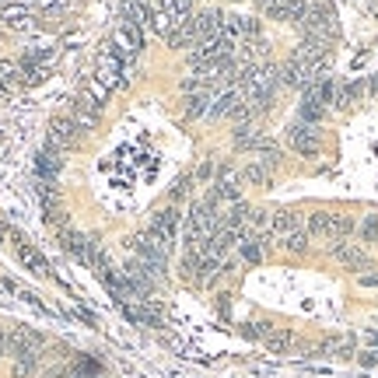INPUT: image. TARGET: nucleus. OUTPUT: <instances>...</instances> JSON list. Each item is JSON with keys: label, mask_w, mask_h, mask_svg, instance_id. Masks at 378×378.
<instances>
[{"label": "nucleus", "mask_w": 378, "mask_h": 378, "mask_svg": "<svg viewBox=\"0 0 378 378\" xmlns=\"http://www.w3.org/2000/svg\"><path fill=\"white\" fill-rule=\"evenodd\" d=\"M312 238H329V242H343V235L354 231V221L340 214H308V228H305Z\"/></svg>", "instance_id": "1"}, {"label": "nucleus", "mask_w": 378, "mask_h": 378, "mask_svg": "<svg viewBox=\"0 0 378 378\" xmlns=\"http://www.w3.org/2000/svg\"><path fill=\"white\" fill-rule=\"evenodd\" d=\"M287 144L298 151V155H305V158H316L319 155V126H312V123H291L287 126Z\"/></svg>", "instance_id": "2"}, {"label": "nucleus", "mask_w": 378, "mask_h": 378, "mask_svg": "<svg viewBox=\"0 0 378 378\" xmlns=\"http://www.w3.org/2000/svg\"><path fill=\"white\" fill-rule=\"evenodd\" d=\"M267 18H277V21H291V25H301L305 14H308V4L305 0H267Z\"/></svg>", "instance_id": "3"}, {"label": "nucleus", "mask_w": 378, "mask_h": 378, "mask_svg": "<svg viewBox=\"0 0 378 378\" xmlns=\"http://www.w3.org/2000/svg\"><path fill=\"white\" fill-rule=\"evenodd\" d=\"M329 252H333V260H336L340 267H347V270H354V273H357V270H368V267H372L368 252H365V249H357L354 242H336Z\"/></svg>", "instance_id": "4"}, {"label": "nucleus", "mask_w": 378, "mask_h": 378, "mask_svg": "<svg viewBox=\"0 0 378 378\" xmlns=\"http://www.w3.org/2000/svg\"><path fill=\"white\" fill-rule=\"evenodd\" d=\"M99 116H102V106H99L91 95H81V99H74V112H70V119L77 123V130H81V133L95 130V126H99Z\"/></svg>", "instance_id": "5"}, {"label": "nucleus", "mask_w": 378, "mask_h": 378, "mask_svg": "<svg viewBox=\"0 0 378 378\" xmlns=\"http://www.w3.org/2000/svg\"><path fill=\"white\" fill-rule=\"evenodd\" d=\"M77 133H81V130H77V123H74L70 116H56L53 123H50V140H46V144H53L56 151H67V148L77 140Z\"/></svg>", "instance_id": "6"}, {"label": "nucleus", "mask_w": 378, "mask_h": 378, "mask_svg": "<svg viewBox=\"0 0 378 378\" xmlns=\"http://www.w3.org/2000/svg\"><path fill=\"white\" fill-rule=\"evenodd\" d=\"M123 70H126V67H123L119 53H116V50H109V53L99 60V77H95V84H99L102 91H109L112 84H119V81H123Z\"/></svg>", "instance_id": "7"}, {"label": "nucleus", "mask_w": 378, "mask_h": 378, "mask_svg": "<svg viewBox=\"0 0 378 378\" xmlns=\"http://www.w3.org/2000/svg\"><path fill=\"white\" fill-rule=\"evenodd\" d=\"M60 168H63V151H56L53 144H46V148L39 151V158H35V172H39V179H43V182H56Z\"/></svg>", "instance_id": "8"}, {"label": "nucleus", "mask_w": 378, "mask_h": 378, "mask_svg": "<svg viewBox=\"0 0 378 378\" xmlns=\"http://www.w3.org/2000/svg\"><path fill=\"white\" fill-rule=\"evenodd\" d=\"M14 252H18L21 267H28L32 273H39V277H46V273H50V263L43 260V252H39L35 245H28L25 238H14Z\"/></svg>", "instance_id": "9"}, {"label": "nucleus", "mask_w": 378, "mask_h": 378, "mask_svg": "<svg viewBox=\"0 0 378 378\" xmlns=\"http://www.w3.org/2000/svg\"><path fill=\"white\" fill-rule=\"evenodd\" d=\"M242 102H245V99H242V91L231 84V88H224L221 95H214V102H211V112H207V116H214V119H221V116H231V112L242 106Z\"/></svg>", "instance_id": "10"}, {"label": "nucleus", "mask_w": 378, "mask_h": 378, "mask_svg": "<svg viewBox=\"0 0 378 378\" xmlns=\"http://www.w3.org/2000/svg\"><path fill=\"white\" fill-rule=\"evenodd\" d=\"M116 46H119L123 53H140V50H144V28L133 25V21H126V25L116 32Z\"/></svg>", "instance_id": "11"}, {"label": "nucleus", "mask_w": 378, "mask_h": 378, "mask_svg": "<svg viewBox=\"0 0 378 378\" xmlns=\"http://www.w3.org/2000/svg\"><path fill=\"white\" fill-rule=\"evenodd\" d=\"M179 221H182V214H179L175 207H165V211H158V214H155V221H151V231L172 242V238H175V231H179Z\"/></svg>", "instance_id": "12"}, {"label": "nucleus", "mask_w": 378, "mask_h": 378, "mask_svg": "<svg viewBox=\"0 0 378 378\" xmlns=\"http://www.w3.org/2000/svg\"><path fill=\"white\" fill-rule=\"evenodd\" d=\"M168 46H172V50H186V46H200V32H196V21L189 18V21H182L179 28H172V35H168Z\"/></svg>", "instance_id": "13"}, {"label": "nucleus", "mask_w": 378, "mask_h": 378, "mask_svg": "<svg viewBox=\"0 0 378 378\" xmlns=\"http://www.w3.org/2000/svg\"><path fill=\"white\" fill-rule=\"evenodd\" d=\"M368 91V84L365 81H350V84H343V88H336V99H333V106L336 109H350L361 95Z\"/></svg>", "instance_id": "14"}, {"label": "nucleus", "mask_w": 378, "mask_h": 378, "mask_svg": "<svg viewBox=\"0 0 378 378\" xmlns=\"http://www.w3.org/2000/svg\"><path fill=\"white\" fill-rule=\"evenodd\" d=\"M308 242H312V235H308L305 228H298V231H291V235L277 238V245H280V249H287V252H294V256H305V252H308Z\"/></svg>", "instance_id": "15"}, {"label": "nucleus", "mask_w": 378, "mask_h": 378, "mask_svg": "<svg viewBox=\"0 0 378 378\" xmlns=\"http://www.w3.org/2000/svg\"><path fill=\"white\" fill-rule=\"evenodd\" d=\"M43 365V350H28V354H18L14 357V378H32Z\"/></svg>", "instance_id": "16"}, {"label": "nucleus", "mask_w": 378, "mask_h": 378, "mask_svg": "<svg viewBox=\"0 0 378 378\" xmlns=\"http://www.w3.org/2000/svg\"><path fill=\"white\" fill-rule=\"evenodd\" d=\"M270 172L273 168H267L263 162H249L242 168V182H245V186H267V182H270Z\"/></svg>", "instance_id": "17"}, {"label": "nucleus", "mask_w": 378, "mask_h": 378, "mask_svg": "<svg viewBox=\"0 0 378 378\" xmlns=\"http://www.w3.org/2000/svg\"><path fill=\"white\" fill-rule=\"evenodd\" d=\"M211 102H214V95H211V91H196V95H186V116H189V119H196V116L211 112Z\"/></svg>", "instance_id": "18"}, {"label": "nucleus", "mask_w": 378, "mask_h": 378, "mask_svg": "<svg viewBox=\"0 0 378 378\" xmlns=\"http://www.w3.org/2000/svg\"><path fill=\"white\" fill-rule=\"evenodd\" d=\"M273 235L277 238H284V235H291V231H298L301 228V221H298V214H291V211H280V214H273Z\"/></svg>", "instance_id": "19"}, {"label": "nucleus", "mask_w": 378, "mask_h": 378, "mask_svg": "<svg viewBox=\"0 0 378 378\" xmlns=\"http://www.w3.org/2000/svg\"><path fill=\"white\" fill-rule=\"evenodd\" d=\"M0 84L11 91L14 84H21V60H0Z\"/></svg>", "instance_id": "20"}, {"label": "nucleus", "mask_w": 378, "mask_h": 378, "mask_svg": "<svg viewBox=\"0 0 378 378\" xmlns=\"http://www.w3.org/2000/svg\"><path fill=\"white\" fill-rule=\"evenodd\" d=\"M267 347H270L273 354L291 350V347H294V333H287V329H270V333H267Z\"/></svg>", "instance_id": "21"}, {"label": "nucleus", "mask_w": 378, "mask_h": 378, "mask_svg": "<svg viewBox=\"0 0 378 378\" xmlns=\"http://www.w3.org/2000/svg\"><path fill=\"white\" fill-rule=\"evenodd\" d=\"M326 116V106L323 102H316L312 95H305L301 99V123H312V126H319V119Z\"/></svg>", "instance_id": "22"}, {"label": "nucleus", "mask_w": 378, "mask_h": 378, "mask_svg": "<svg viewBox=\"0 0 378 378\" xmlns=\"http://www.w3.org/2000/svg\"><path fill=\"white\" fill-rule=\"evenodd\" d=\"M242 260H245V263H260V260H263V245H260L256 238H245V242H242Z\"/></svg>", "instance_id": "23"}, {"label": "nucleus", "mask_w": 378, "mask_h": 378, "mask_svg": "<svg viewBox=\"0 0 378 378\" xmlns=\"http://www.w3.org/2000/svg\"><path fill=\"white\" fill-rule=\"evenodd\" d=\"M4 18H7V25H14V28H28V11H25V7H7Z\"/></svg>", "instance_id": "24"}, {"label": "nucleus", "mask_w": 378, "mask_h": 378, "mask_svg": "<svg viewBox=\"0 0 378 378\" xmlns=\"http://www.w3.org/2000/svg\"><path fill=\"white\" fill-rule=\"evenodd\" d=\"M361 238H365V242H378V217L375 214L361 221Z\"/></svg>", "instance_id": "25"}, {"label": "nucleus", "mask_w": 378, "mask_h": 378, "mask_svg": "<svg viewBox=\"0 0 378 378\" xmlns=\"http://www.w3.org/2000/svg\"><path fill=\"white\" fill-rule=\"evenodd\" d=\"M189 189H193V175H189V179H179V182L172 186V200L179 204V200H182V196H186Z\"/></svg>", "instance_id": "26"}, {"label": "nucleus", "mask_w": 378, "mask_h": 378, "mask_svg": "<svg viewBox=\"0 0 378 378\" xmlns=\"http://www.w3.org/2000/svg\"><path fill=\"white\" fill-rule=\"evenodd\" d=\"M267 221H270V217H267V211H252V207H249V221H245L249 228H263Z\"/></svg>", "instance_id": "27"}, {"label": "nucleus", "mask_w": 378, "mask_h": 378, "mask_svg": "<svg viewBox=\"0 0 378 378\" xmlns=\"http://www.w3.org/2000/svg\"><path fill=\"white\" fill-rule=\"evenodd\" d=\"M361 284L365 287H378V273H361Z\"/></svg>", "instance_id": "28"}, {"label": "nucleus", "mask_w": 378, "mask_h": 378, "mask_svg": "<svg viewBox=\"0 0 378 378\" xmlns=\"http://www.w3.org/2000/svg\"><path fill=\"white\" fill-rule=\"evenodd\" d=\"M211 172H214V168H211V165H200V168H196V175H193V179H211Z\"/></svg>", "instance_id": "29"}, {"label": "nucleus", "mask_w": 378, "mask_h": 378, "mask_svg": "<svg viewBox=\"0 0 378 378\" xmlns=\"http://www.w3.org/2000/svg\"><path fill=\"white\" fill-rule=\"evenodd\" d=\"M4 354H7V333L0 329V357H4Z\"/></svg>", "instance_id": "30"}, {"label": "nucleus", "mask_w": 378, "mask_h": 378, "mask_svg": "<svg viewBox=\"0 0 378 378\" xmlns=\"http://www.w3.org/2000/svg\"><path fill=\"white\" fill-rule=\"evenodd\" d=\"M368 91H372V95H375V99H378V74H375V77H372V84H368Z\"/></svg>", "instance_id": "31"}, {"label": "nucleus", "mask_w": 378, "mask_h": 378, "mask_svg": "<svg viewBox=\"0 0 378 378\" xmlns=\"http://www.w3.org/2000/svg\"><path fill=\"white\" fill-rule=\"evenodd\" d=\"M4 99H7V88H4V84H0V102H4Z\"/></svg>", "instance_id": "32"}, {"label": "nucleus", "mask_w": 378, "mask_h": 378, "mask_svg": "<svg viewBox=\"0 0 378 378\" xmlns=\"http://www.w3.org/2000/svg\"><path fill=\"white\" fill-rule=\"evenodd\" d=\"M189 4H193V0H189Z\"/></svg>", "instance_id": "33"}]
</instances>
